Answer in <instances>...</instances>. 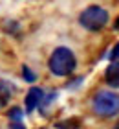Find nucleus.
Masks as SVG:
<instances>
[{"instance_id":"obj_7","label":"nucleus","mask_w":119,"mask_h":129,"mask_svg":"<svg viewBox=\"0 0 119 129\" xmlns=\"http://www.w3.org/2000/svg\"><path fill=\"white\" fill-rule=\"evenodd\" d=\"M9 118L13 120V122H20V118H22V111L20 109H13L9 113Z\"/></svg>"},{"instance_id":"obj_10","label":"nucleus","mask_w":119,"mask_h":129,"mask_svg":"<svg viewBox=\"0 0 119 129\" xmlns=\"http://www.w3.org/2000/svg\"><path fill=\"white\" fill-rule=\"evenodd\" d=\"M117 28H119V19H117Z\"/></svg>"},{"instance_id":"obj_1","label":"nucleus","mask_w":119,"mask_h":129,"mask_svg":"<svg viewBox=\"0 0 119 129\" xmlns=\"http://www.w3.org/2000/svg\"><path fill=\"white\" fill-rule=\"evenodd\" d=\"M75 68V55L68 48H57L50 57V70L55 76H68Z\"/></svg>"},{"instance_id":"obj_2","label":"nucleus","mask_w":119,"mask_h":129,"mask_svg":"<svg viewBox=\"0 0 119 129\" xmlns=\"http://www.w3.org/2000/svg\"><path fill=\"white\" fill-rule=\"evenodd\" d=\"M93 111L99 116H114L119 113V96L114 92L101 90L93 98Z\"/></svg>"},{"instance_id":"obj_3","label":"nucleus","mask_w":119,"mask_h":129,"mask_svg":"<svg viewBox=\"0 0 119 129\" xmlns=\"http://www.w3.org/2000/svg\"><path fill=\"white\" fill-rule=\"evenodd\" d=\"M79 20L86 30L99 31V30H103L106 26V22H108V13H106V9L99 8V6H92V8H88L81 13Z\"/></svg>"},{"instance_id":"obj_4","label":"nucleus","mask_w":119,"mask_h":129,"mask_svg":"<svg viewBox=\"0 0 119 129\" xmlns=\"http://www.w3.org/2000/svg\"><path fill=\"white\" fill-rule=\"evenodd\" d=\"M42 98H44V90L42 89H31L26 96V111L31 113L33 109H37L40 103H42Z\"/></svg>"},{"instance_id":"obj_5","label":"nucleus","mask_w":119,"mask_h":129,"mask_svg":"<svg viewBox=\"0 0 119 129\" xmlns=\"http://www.w3.org/2000/svg\"><path fill=\"white\" fill-rule=\"evenodd\" d=\"M104 78L110 87H119V61L117 59L108 64V68L104 72Z\"/></svg>"},{"instance_id":"obj_9","label":"nucleus","mask_w":119,"mask_h":129,"mask_svg":"<svg viewBox=\"0 0 119 129\" xmlns=\"http://www.w3.org/2000/svg\"><path fill=\"white\" fill-rule=\"evenodd\" d=\"M24 76H26L28 81H33L35 79V74H31V72H29V68H26V67H24Z\"/></svg>"},{"instance_id":"obj_8","label":"nucleus","mask_w":119,"mask_h":129,"mask_svg":"<svg viewBox=\"0 0 119 129\" xmlns=\"http://www.w3.org/2000/svg\"><path fill=\"white\" fill-rule=\"evenodd\" d=\"M110 59H112V61H115V59H119V43L115 44V48L112 50V54H110Z\"/></svg>"},{"instance_id":"obj_6","label":"nucleus","mask_w":119,"mask_h":129,"mask_svg":"<svg viewBox=\"0 0 119 129\" xmlns=\"http://www.w3.org/2000/svg\"><path fill=\"white\" fill-rule=\"evenodd\" d=\"M13 94V85L8 81H0V107H4Z\"/></svg>"}]
</instances>
